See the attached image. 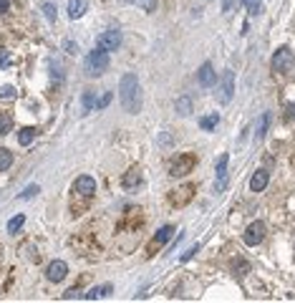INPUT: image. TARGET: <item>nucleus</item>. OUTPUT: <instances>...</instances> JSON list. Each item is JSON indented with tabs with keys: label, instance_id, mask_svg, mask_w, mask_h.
<instances>
[{
	"label": "nucleus",
	"instance_id": "nucleus-1",
	"mask_svg": "<svg viewBox=\"0 0 295 303\" xmlns=\"http://www.w3.org/2000/svg\"><path fill=\"white\" fill-rule=\"evenodd\" d=\"M119 99H121V106L129 111V114H136L142 109V91H139V79L134 73H126L119 84Z\"/></svg>",
	"mask_w": 295,
	"mask_h": 303
},
{
	"label": "nucleus",
	"instance_id": "nucleus-2",
	"mask_svg": "<svg viewBox=\"0 0 295 303\" xmlns=\"http://www.w3.org/2000/svg\"><path fill=\"white\" fill-rule=\"evenodd\" d=\"M194 164H197V157L189 154V152H182L169 162V175L172 177H184V175H189L194 169Z\"/></svg>",
	"mask_w": 295,
	"mask_h": 303
},
{
	"label": "nucleus",
	"instance_id": "nucleus-3",
	"mask_svg": "<svg viewBox=\"0 0 295 303\" xmlns=\"http://www.w3.org/2000/svg\"><path fill=\"white\" fill-rule=\"evenodd\" d=\"M293 68H295L293 51H290L288 46L278 48V51H275V56H272V71H275V73H280V76H285V73H290Z\"/></svg>",
	"mask_w": 295,
	"mask_h": 303
},
{
	"label": "nucleus",
	"instance_id": "nucleus-4",
	"mask_svg": "<svg viewBox=\"0 0 295 303\" xmlns=\"http://www.w3.org/2000/svg\"><path fill=\"white\" fill-rule=\"evenodd\" d=\"M106 68H109V51H104V48L91 51L89 59H86V71H89V76H99V73H104Z\"/></svg>",
	"mask_w": 295,
	"mask_h": 303
},
{
	"label": "nucleus",
	"instance_id": "nucleus-5",
	"mask_svg": "<svg viewBox=\"0 0 295 303\" xmlns=\"http://www.w3.org/2000/svg\"><path fill=\"white\" fill-rule=\"evenodd\" d=\"M172 235H174V228H172V225H164V228H162V230H159L151 240H149V245H147V255H149V258H151V255H156V253H159V250L169 242V238H172Z\"/></svg>",
	"mask_w": 295,
	"mask_h": 303
},
{
	"label": "nucleus",
	"instance_id": "nucleus-6",
	"mask_svg": "<svg viewBox=\"0 0 295 303\" xmlns=\"http://www.w3.org/2000/svg\"><path fill=\"white\" fill-rule=\"evenodd\" d=\"M232 96H235V73L232 71H225L222 73L220 91H217V99H220V104H227V101H232Z\"/></svg>",
	"mask_w": 295,
	"mask_h": 303
},
{
	"label": "nucleus",
	"instance_id": "nucleus-7",
	"mask_svg": "<svg viewBox=\"0 0 295 303\" xmlns=\"http://www.w3.org/2000/svg\"><path fill=\"white\" fill-rule=\"evenodd\" d=\"M192 197H194V184H184V187L169 192V202L174 207H184L187 202H192Z\"/></svg>",
	"mask_w": 295,
	"mask_h": 303
},
{
	"label": "nucleus",
	"instance_id": "nucleus-8",
	"mask_svg": "<svg viewBox=\"0 0 295 303\" xmlns=\"http://www.w3.org/2000/svg\"><path fill=\"white\" fill-rule=\"evenodd\" d=\"M263 238H265V225H263V222H252V225L245 230V235H242L245 245H260Z\"/></svg>",
	"mask_w": 295,
	"mask_h": 303
},
{
	"label": "nucleus",
	"instance_id": "nucleus-9",
	"mask_svg": "<svg viewBox=\"0 0 295 303\" xmlns=\"http://www.w3.org/2000/svg\"><path fill=\"white\" fill-rule=\"evenodd\" d=\"M119 46H121V33L119 30H106V33L99 35V48H104V51H119Z\"/></svg>",
	"mask_w": 295,
	"mask_h": 303
},
{
	"label": "nucleus",
	"instance_id": "nucleus-10",
	"mask_svg": "<svg viewBox=\"0 0 295 303\" xmlns=\"http://www.w3.org/2000/svg\"><path fill=\"white\" fill-rule=\"evenodd\" d=\"M93 192H96V182L91 180V177H78V180L73 182V195H81L84 200H91Z\"/></svg>",
	"mask_w": 295,
	"mask_h": 303
},
{
	"label": "nucleus",
	"instance_id": "nucleus-11",
	"mask_svg": "<svg viewBox=\"0 0 295 303\" xmlns=\"http://www.w3.org/2000/svg\"><path fill=\"white\" fill-rule=\"evenodd\" d=\"M227 154H222L220 159H217V167H214V172H217V182H214V187H217V192H222L225 187H227Z\"/></svg>",
	"mask_w": 295,
	"mask_h": 303
},
{
	"label": "nucleus",
	"instance_id": "nucleus-12",
	"mask_svg": "<svg viewBox=\"0 0 295 303\" xmlns=\"http://www.w3.org/2000/svg\"><path fill=\"white\" fill-rule=\"evenodd\" d=\"M66 273H68V266H66L63 260H53V263L48 266V271H46V278H48L51 283H61V280L66 278Z\"/></svg>",
	"mask_w": 295,
	"mask_h": 303
},
{
	"label": "nucleus",
	"instance_id": "nucleus-13",
	"mask_svg": "<svg viewBox=\"0 0 295 303\" xmlns=\"http://www.w3.org/2000/svg\"><path fill=\"white\" fill-rule=\"evenodd\" d=\"M142 222H144V215H142V210L129 207V210H126V217H124V222H121V228H124V230H136Z\"/></svg>",
	"mask_w": 295,
	"mask_h": 303
},
{
	"label": "nucleus",
	"instance_id": "nucleus-14",
	"mask_svg": "<svg viewBox=\"0 0 295 303\" xmlns=\"http://www.w3.org/2000/svg\"><path fill=\"white\" fill-rule=\"evenodd\" d=\"M142 182H144V177H142V169H139V167H131V169L124 175L121 184H124V190H136Z\"/></svg>",
	"mask_w": 295,
	"mask_h": 303
},
{
	"label": "nucleus",
	"instance_id": "nucleus-15",
	"mask_svg": "<svg viewBox=\"0 0 295 303\" xmlns=\"http://www.w3.org/2000/svg\"><path fill=\"white\" fill-rule=\"evenodd\" d=\"M197 81H200L202 86H212V84L217 81V73H214L212 63H202V68H200V73H197Z\"/></svg>",
	"mask_w": 295,
	"mask_h": 303
},
{
	"label": "nucleus",
	"instance_id": "nucleus-16",
	"mask_svg": "<svg viewBox=\"0 0 295 303\" xmlns=\"http://www.w3.org/2000/svg\"><path fill=\"white\" fill-rule=\"evenodd\" d=\"M267 180H270V175H267L265 169H258V172L252 175V180H250V190H252V192H263L267 187Z\"/></svg>",
	"mask_w": 295,
	"mask_h": 303
},
{
	"label": "nucleus",
	"instance_id": "nucleus-17",
	"mask_svg": "<svg viewBox=\"0 0 295 303\" xmlns=\"http://www.w3.org/2000/svg\"><path fill=\"white\" fill-rule=\"evenodd\" d=\"M86 10H89V0H71V3H68V15H71L73 21L81 18Z\"/></svg>",
	"mask_w": 295,
	"mask_h": 303
},
{
	"label": "nucleus",
	"instance_id": "nucleus-18",
	"mask_svg": "<svg viewBox=\"0 0 295 303\" xmlns=\"http://www.w3.org/2000/svg\"><path fill=\"white\" fill-rule=\"evenodd\" d=\"M33 139H35V129H33V126H23V129L18 131V144H21V147H28Z\"/></svg>",
	"mask_w": 295,
	"mask_h": 303
},
{
	"label": "nucleus",
	"instance_id": "nucleus-19",
	"mask_svg": "<svg viewBox=\"0 0 295 303\" xmlns=\"http://www.w3.org/2000/svg\"><path fill=\"white\" fill-rule=\"evenodd\" d=\"M111 293V286L106 283V286H101V288H91L89 293H86V301H96V298H101V296H109Z\"/></svg>",
	"mask_w": 295,
	"mask_h": 303
},
{
	"label": "nucleus",
	"instance_id": "nucleus-20",
	"mask_svg": "<svg viewBox=\"0 0 295 303\" xmlns=\"http://www.w3.org/2000/svg\"><path fill=\"white\" fill-rule=\"evenodd\" d=\"M177 111L182 114V117H189V114H192V99H189V96H182V99H179Z\"/></svg>",
	"mask_w": 295,
	"mask_h": 303
},
{
	"label": "nucleus",
	"instance_id": "nucleus-21",
	"mask_svg": "<svg viewBox=\"0 0 295 303\" xmlns=\"http://www.w3.org/2000/svg\"><path fill=\"white\" fill-rule=\"evenodd\" d=\"M10 164H13V152L3 147V149H0V172L10 169Z\"/></svg>",
	"mask_w": 295,
	"mask_h": 303
},
{
	"label": "nucleus",
	"instance_id": "nucleus-22",
	"mask_svg": "<svg viewBox=\"0 0 295 303\" xmlns=\"http://www.w3.org/2000/svg\"><path fill=\"white\" fill-rule=\"evenodd\" d=\"M217 121H220V114H209V117H202V119H200V126L207 129V131H212V129L217 126Z\"/></svg>",
	"mask_w": 295,
	"mask_h": 303
},
{
	"label": "nucleus",
	"instance_id": "nucleus-23",
	"mask_svg": "<svg viewBox=\"0 0 295 303\" xmlns=\"http://www.w3.org/2000/svg\"><path fill=\"white\" fill-rule=\"evenodd\" d=\"M247 271H250V263H247V260H242V258H235V260H232V273H235V275H245Z\"/></svg>",
	"mask_w": 295,
	"mask_h": 303
},
{
	"label": "nucleus",
	"instance_id": "nucleus-24",
	"mask_svg": "<svg viewBox=\"0 0 295 303\" xmlns=\"http://www.w3.org/2000/svg\"><path fill=\"white\" fill-rule=\"evenodd\" d=\"M23 222H26V217H23V215L10 217V220H8V233H18V230L23 228Z\"/></svg>",
	"mask_w": 295,
	"mask_h": 303
},
{
	"label": "nucleus",
	"instance_id": "nucleus-25",
	"mask_svg": "<svg viewBox=\"0 0 295 303\" xmlns=\"http://www.w3.org/2000/svg\"><path fill=\"white\" fill-rule=\"evenodd\" d=\"M10 129H13V119H10L5 111H0V137H3V134H8Z\"/></svg>",
	"mask_w": 295,
	"mask_h": 303
},
{
	"label": "nucleus",
	"instance_id": "nucleus-26",
	"mask_svg": "<svg viewBox=\"0 0 295 303\" xmlns=\"http://www.w3.org/2000/svg\"><path fill=\"white\" fill-rule=\"evenodd\" d=\"M267 124H270V114H263V119H260V124H258V134H255V137H258V142H260V139L265 137Z\"/></svg>",
	"mask_w": 295,
	"mask_h": 303
},
{
	"label": "nucleus",
	"instance_id": "nucleus-27",
	"mask_svg": "<svg viewBox=\"0 0 295 303\" xmlns=\"http://www.w3.org/2000/svg\"><path fill=\"white\" fill-rule=\"evenodd\" d=\"M93 106H96V104H93V91H86V93H84V111H81V114L86 117Z\"/></svg>",
	"mask_w": 295,
	"mask_h": 303
},
{
	"label": "nucleus",
	"instance_id": "nucleus-28",
	"mask_svg": "<svg viewBox=\"0 0 295 303\" xmlns=\"http://www.w3.org/2000/svg\"><path fill=\"white\" fill-rule=\"evenodd\" d=\"M111 99H114V93H111V91H106L101 99H96V111H99V109H106V106L111 104Z\"/></svg>",
	"mask_w": 295,
	"mask_h": 303
},
{
	"label": "nucleus",
	"instance_id": "nucleus-29",
	"mask_svg": "<svg viewBox=\"0 0 295 303\" xmlns=\"http://www.w3.org/2000/svg\"><path fill=\"white\" fill-rule=\"evenodd\" d=\"M13 63V56H10V51L8 48H0V68H8Z\"/></svg>",
	"mask_w": 295,
	"mask_h": 303
},
{
	"label": "nucleus",
	"instance_id": "nucleus-30",
	"mask_svg": "<svg viewBox=\"0 0 295 303\" xmlns=\"http://www.w3.org/2000/svg\"><path fill=\"white\" fill-rule=\"evenodd\" d=\"M43 15H46L48 21H56V8H53L51 3H46V5H43Z\"/></svg>",
	"mask_w": 295,
	"mask_h": 303
},
{
	"label": "nucleus",
	"instance_id": "nucleus-31",
	"mask_svg": "<svg viewBox=\"0 0 295 303\" xmlns=\"http://www.w3.org/2000/svg\"><path fill=\"white\" fill-rule=\"evenodd\" d=\"M35 192H38V187L30 184V187H26V190L21 192V200H30V197H35Z\"/></svg>",
	"mask_w": 295,
	"mask_h": 303
},
{
	"label": "nucleus",
	"instance_id": "nucleus-32",
	"mask_svg": "<svg viewBox=\"0 0 295 303\" xmlns=\"http://www.w3.org/2000/svg\"><path fill=\"white\" fill-rule=\"evenodd\" d=\"M139 5H142V10H147V13H154V10H156V0H139Z\"/></svg>",
	"mask_w": 295,
	"mask_h": 303
},
{
	"label": "nucleus",
	"instance_id": "nucleus-33",
	"mask_svg": "<svg viewBox=\"0 0 295 303\" xmlns=\"http://www.w3.org/2000/svg\"><path fill=\"white\" fill-rule=\"evenodd\" d=\"M0 96H3V99H15V89H13V86H3V89H0Z\"/></svg>",
	"mask_w": 295,
	"mask_h": 303
},
{
	"label": "nucleus",
	"instance_id": "nucleus-34",
	"mask_svg": "<svg viewBox=\"0 0 295 303\" xmlns=\"http://www.w3.org/2000/svg\"><path fill=\"white\" fill-rule=\"evenodd\" d=\"M247 5H250V15L260 13V0H247Z\"/></svg>",
	"mask_w": 295,
	"mask_h": 303
},
{
	"label": "nucleus",
	"instance_id": "nucleus-35",
	"mask_svg": "<svg viewBox=\"0 0 295 303\" xmlns=\"http://www.w3.org/2000/svg\"><path fill=\"white\" fill-rule=\"evenodd\" d=\"M197 250H200V248H197V245H194V248H192V250H187V253H184V255H182V263H184V260H189V258H192V255H194V253H197Z\"/></svg>",
	"mask_w": 295,
	"mask_h": 303
},
{
	"label": "nucleus",
	"instance_id": "nucleus-36",
	"mask_svg": "<svg viewBox=\"0 0 295 303\" xmlns=\"http://www.w3.org/2000/svg\"><path fill=\"white\" fill-rule=\"evenodd\" d=\"M10 10V0H0V13H8Z\"/></svg>",
	"mask_w": 295,
	"mask_h": 303
},
{
	"label": "nucleus",
	"instance_id": "nucleus-37",
	"mask_svg": "<svg viewBox=\"0 0 295 303\" xmlns=\"http://www.w3.org/2000/svg\"><path fill=\"white\" fill-rule=\"evenodd\" d=\"M66 51H68V53H76V43H73V41H66Z\"/></svg>",
	"mask_w": 295,
	"mask_h": 303
},
{
	"label": "nucleus",
	"instance_id": "nucleus-38",
	"mask_svg": "<svg viewBox=\"0 0 295 303\" xmlns=\"http://www.w3.org/2000/svg\"><path fill=\"white\" fill-rule=\"evenodd\" d=\"M76 296H78V288H71V291H68V293H66V296H63V298H66V301H68V298H76Z\"/></svg>",
	"mask_w": 295,
	"mask_h": 303
},
{
	"label": "nucleus",
	"instance_id": "nucleus-39",
	"mask_svg": "<svg viewBox=\"0 0 295 303\" xmlns=\"http://www.w3.org/2000/svg\"><path fill=\"white\" fill-rule=\"evenodd\" d=\"M288 119H295V106H290V109H288Z\"/></svg>",
	"mask_w": 295,
	"mask_h": 303
},
{
	"label": "nucleus",
	"instance_id": "nucleus-40",
	"mask_svg": "<svg viewBox=\"0 0 295 303\" xmlns=\"http://www.w3.org/2000/svg\"><path fill=\"white\" fill-rule=\"evenodd\" d=\"M290 164H293V169H295V154H293V159H290Z\"/></svg>",
	"mask_w": 295,
	"mask_h": 303
},
{
	"label": "nucleus",
	"instance_id": "nucleus-41",
	"mask_svg": "<svg viewBox=\"0 0 295 303\" xmlns=\"http://www.w3.org/2000/svg\"><path fill=\"white\" fill-rule=\"evenodd\" d=\"M225 8H230V0H225Z\"/></svg>",
	"mask_w": 295,
	"mask_h": 303
},
{
	"label": "nucleus",
	"instance_id": "nucleus-42",
	"mask_svg": "<svg viewBox=\"0 0 295 303\" xmlns=\"http://www.w3.org/2000/svg\"><path fill=\"white\" fill-rule=\"evenodd\" d=\"M240 3H242V5H247V0H240Z\"/></svg>",
	"mask_w": 295,
	"mask_h": 303
}]
</instances>
